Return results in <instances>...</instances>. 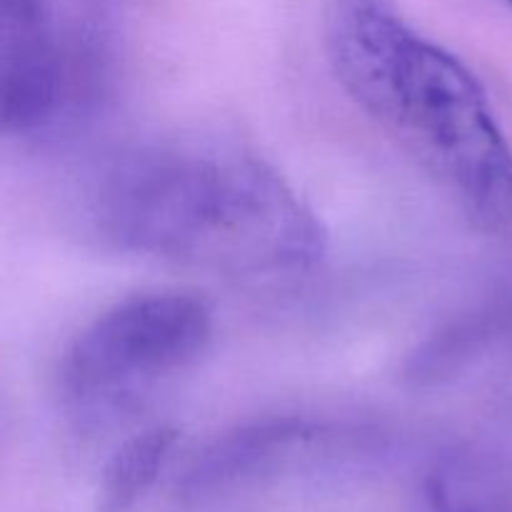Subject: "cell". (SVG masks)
Masks as SVG:
<instances>
[{"mask_svg":"<svg viewBox=\"0 0 512 512\" xmlns=\"http://www.w3.org/2000/svg\"><path fill=\"white\" fill-rule=\"evenodd\" d=\"M85 218L123 253L230 275L303 273L328 250L323 220L260 155L225 140H170L115 158Z\"/></svg>","mask_w":512,"mask_h":512,"instance_id":"6da1fadb","label":"cell"},{"mask_svg":"<svg viewBox=\"0 0 512 512\" xmlns=\"http://www.w3.org/2000/svg\"><path fill=\"white\" fill-rule=\"evenodd\" d=\"M335 83L485 238L512 243V145L488 90L398 0H323Z\"/></svg>","mask_w":512,"mask_h":512,"instance_id":"7a4b0ae2","label":"cell"},{"mask_svg":"<svg viewBox=\"0 0 512 512\" xmlns=\"http://www.w3.org/2000/svg\"><path fill=\"white\" fill-rule=\"evenodd\" d=\"M213 308L185 290L128 295L95 315L65 348L58 385L65 408L100 420L160 380L193 365L213 338Z\"/></svg>","mask_w":512,"mask_h":512,"instance_id":"3957f363","label":"cell"},{"mask_svg":"<svg viewBox=\"0 0 512 512\" xmlns=\"http://www.w3.org/2000/svg\"><path fill=\"white\" fill-rule=\"evenodd\" d=\"M325 435L308 420H263L215 440L180 480L178 500L208 510L253 493L313 453Z\"/></svg>","mask_w":512,"mask_h":512,"instance_id":"277c9868","label":"cell"},{"mask_svg":"<svg viewBox=\"0 0 512 512\" xmlns=\"http://www.w3.org/2000/svg\"><path fill=\"white\" fill-rule=\"evenodd\" d=\"M50 0H0V118L5 135H33L55 118L63 95Z\"/></svg>","mask_w":512,"mask_h":512,"instance_id":"5b68a950","label":"cell"},{"mask_svg":"<svg viewBox=\"0 0 512 512\" xmlns=\"http://www.w3.org/2000/svg\"><path fill=\"white\" fill-rule=\"evenodd\" d=\"M173 425H150L118 445L100 475L95 512H133L178 448Z\"/></svg>","mask_w":512,"mask_h":512,"instance_id":"8992f818","label":"cell"},{"mask_svg":"<svg viewBox=\"0 0 512 512\" xmlns=\"http://www.w3.org/2000/svg\"><path fill=\"white\" fill-rule=\"evenodd\" d=\"M433 512H468V510H458V508H453V505L448 503V500H443L438 495V498H435V508H433Z\"/></svg>","mask_w":512,"mask_h":512,"instance_id":"52a82bcc","label":"cell"},{"mask_svg":"<svg viewBox=\"0 0 512 512\" xmlns=\"http://www.w3.org/2000/svg\"><path fill=\"white\" fill-rule=\"evenodd\" d=\"M505 3H508V5H510V8H512V0H505Z\"/></svg>","mask_w":512,"mask_h":512,"instance_id":"ba28073f","label":"cell"}]
</instances>
